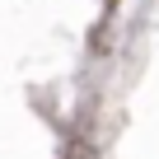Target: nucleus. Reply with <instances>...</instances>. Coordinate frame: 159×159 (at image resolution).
Segmentation results:
<instances>
[{
	"label": "nucleus",
	"mask_w": 159,
	"mask_h": 159,
	"mask_svg": "<svg viewBox=\"0 0 159 159\" xmlns=\"http://www.w3.org/2000/svg\"><path fill=\"white\" fill-rule=\"evenodd\" d=\"M61 159H98V154H94V150H89V145H84V140H70V145H66V154H61Z\"/></svg>",
	"instance_id": "1"
}]
</instances>
